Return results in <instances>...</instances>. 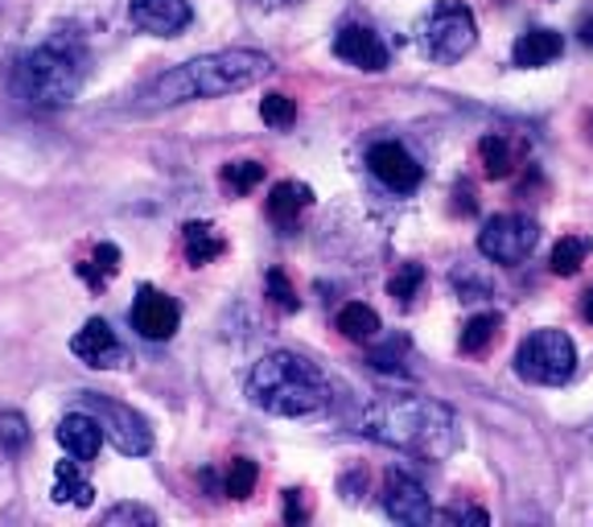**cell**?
<instances>
[{
    "label": "cell",
    "mask_w": 593,
    "mask_h": 527,
    "mask_svg": "<svg viewBox=\"0 0 593 527\" xmlns=\"http://www.w3.org/2000/svg\"><path fill=\"white\" fill-rule=\"evenodd\" d=\"M71 351L74 358H83L87 367H120V363H124V346H120L116 330H111L104 318L87 321L71 339Z\"/></svg>",
    "instance_id": "5bb4252c"
},
{
    "label": "cell",
    "mask_w": 593,
    "mask_h": 527,
    "mask_svg": "<svg viewBox=\"0 0 593 527\" xmlns=\"http://www.w3.org/2000/svg\"><path fill=\"white\" fill-rule=\"evenodd\" d=\"M367 170L384 182L388 189L396 194H412V189L421 186V166H416V157L404 149V145H396V140H379V145H371L367 149Z\"/></svg>",
    "instance_id": "30bf717a"
},
{
    "label": "cell",
    "mask_w": 593,
    "mask_h": 527,
    "mask_svg": "<svg viewBox=\"0 0 593 527\" xmlns=\"http://www.w3.org/2000/svg\"><path fill=\"white\" fill-rule=\"evenodd\" d=\"M310 207H314V189L305 182H277L268 194V215L277 226H293Z\"/></svg>",
    "instance_id": "e0dca14e"
},
{
    "label": "cell",
    "mask_w": 593,
    "mask_h": 527,
    "mask_svg": "<svg viewBox=\"0 0 593 527\" xmlns=\"http://www.w3.org/2000/svg\"><path fill=\"white\" fill-rule=\"evenodd\" d=\"M78 466L83 462H58V470H55V503H74V507H92V499H95V490L92 482L78 474Z\"/></svg>",
    "instance_id": "d6986e66"
},
{
    "label": "cell",
    "mask_w": 593,
    "mask_h": 527,
    "mask_svg": "<svg viewBox=\"0 0 593 527\" xmlns=\"http://www.w3.org/2000/svg\"><path fill=\"white\" fill-rule=\"evenodd\" d=\"M536 244H540V226L532 219H523V215H495L479 231L482 256L495 264H507V268L528 260L536 252Z\"/></svg>",
    "instance_id": "ba28073f"
},
{
    "label": "cell",
    "mask_w": 593,
    "mask_h": 527,
    "mask_svg": "<svg viewBox=\"0 0 593 527\" xmlns=\"http://www.w3.org/2000/svg\"><path fill=\"white\" fill-rule=\"evenodd\" d=\"M29 445V425L21 413H0V450L21 453Z\"/></svg>",
    "instance_id": "f1b7e54d"
},
{
    "label": "cell",
    "mask_w": 593,
    "mask_h": 527,
    "mask_svg": "<svg viewBox=\"0 0 593 527\" xmlns=\"http://www.w3.org/2000/svg\"><path fill=\"white\" fill-rule=\"evenodd\" d=\"M565 50V41L556 29H528V34H519L516 46H511V62L523 66V71H536V66H548L556 62Z\"/></svg>",
    "instance_id": "2e32d148"
},
{
    "label": "cell",
    "mask_w": 593,
    "mask_h": 527,
    "mask_svg": "<svg viewBox=\"0 0 593 527\" xmlns=\"http://www.w3.org/2000/svg\"><path fill=\"white\" fill-rule=\"evenodd\" d=\"M400 355H404V342H388L384 351H375V355H371V363H375L379 371H404Z\"/></svg>",
    "instance_id": "1f68e13d"
},
{
    "label": "cell",
    "mask_w": 593,
    "mask_h": 527,
    "mask_svg": "<svg viewBox=\"0 0 593 527\" xmlns=\"http://www.w3.org/2000/svg\"><path fill=\"white\" fill-rule=\"evenodd\" d=\"M182 247H185V260L194 264V268H203V264L219 260L222 252H227V240L219 235V226L215 223H185Z\"/></svg>",
    "instance_id": "ac0fdd59"
},
{
    "label": "cell",
    "mask_w": 593,
    "mask_h": 527,
    "mask_svg": "<svg viewBox=\"0 0 593 527\" xmlns=\"http://www.w3.org/2000/svg\"><path fill=\"white\" fill-rule=\"evenodd\" d=\"M129 17L145 34L173 38L194 21V9H190V0H129Z\"/></svg>",
    "instance_id": "7c38bea8"
},
{
    "label": "cell",
    "mask_w": 593,
    "mask_h": 527,
    "mask_svg": "<svg viewBox=\"0 0 593 527\" xmlns=\"http://www.w3.org/2000/svg\"><path fill=\"white\" fill-rule=\"evenodd\" d=\"M296 494H301V490H285V503H289V507H285V519H289V524H293V519H305V507H301Z\"/></svg>",
    "instance_id": "836d02e7"
},
{
    "label": "cell",
    "mask_w": 593,
    "mask_h": 527,
    "mask_svg": "<svg viewBox=\"0 0 593 527\" xmlns=\"http://www.w3.org/2000/svg\"><path fill=\"white\" fill-rule=\"evenodd\" d=\"M78 272H83V281L87 284H108L116 272H120V247L116 244H99L92 252V260L78 264Z\"/></svg>",
    "instance_id": "cb8c5ba5"
},
{
    "label": "cell",
    "mask_w": 593,
    "mask_h": 527,
    "mask_svg": "<svg viewBox=\"0 0 593 527\" xmlns=\"http://www.w3.org/2000/svg\"><path fill=\"white\" fill-rule=\"evenodd\" d=\"M590 252H593V244L585 235H565V240L553 247V272L556 277H577L581 264L590 260Z\"/></svg>",
    "instance_id": "7402d4cb"
},
{
    "label": "cell",
    "mask_w": 593,
    "mask_h": 527,
    "mask_svg": "<svg viewBox=\"0 0 593 527\" xmlns=\"http://www.w3.org/2000/svg\"><path fill=\"white\" fill-rule=\"evenodd\" d=\"M359 433L388 445V450L412 453L421 462H445L462 450L458 413L428 395H375L359 416Z\"/></svg>",
    "instance_id": "6da1fadb"
},
{
    "label": "cell",
    "mask_w": 593,
    "mask_h": 527,
    "mask_svg": "<svg viewBox=\"0 0 593 527\" xmlns=\"http://www.w3.org/2000/svg\"><path fill=\"white\" fill-rule=\"evenodd\" d=\"M259 120H264V124H273V128H289V124L296 120V103L280 91L264 95V99H259Z\"/></svg>",
    "instance_id": "83f0119b"
},
{
    "label": "cell",
    "mask_w": 593,
    "mask_h": 527,
    "mask_svg": "<svg viewBox=\"0 0 593 527\" xmlns=\"http://www.w3.org/2000/svg\"><path fill=\"white\" fill-rule=\"evenodd\" d=\"M87 83V50L74 38H50L13 62L9 87L29 108H66Z\"/></svg>",
    "instance_id": "3957f363"
},
{
    "label": "cell",
    "mask_w": 593,
    "mask_h": 527,
    "mask_svg": "<svg viewBox=\"0 0 593 527\" xmlns=\"http://www.w3.org/2000/svg\"><path fill=\"white\" fill-rule=\"evenodd\" d=\"M256 478H259L256 462L235 457V462H231V470H227V482H222V494H227V499H247V494L256 490Z\"/></svg>",
    "instance_id": "484cf974"
},
{
    "label": "cell",
    "mask_w": 593,
    "mask_h": 527,
    "mask_svg": "<svg viewBox=\"0 0 593 527\" xmlns=\"http://www.w3.org/2000/svg\"><path fill=\"white\" fill-rule=\"evenodd\" d=\"M577 38L585 41V46H593V13H585V17H581V25H577Z\"/></svg>",
    "instance_id": "d590c367"
},
{
    "label": "cell",
    "mask_w": 593,
    "mask_h": 527,
    "mask_svg": "<svg viewBox=\"0 0 593 527\" xmlns=\"http://www.w3.org/2000/svg\"><path fill=\"white\" fill-rule=\"evenodd\" d=\"M264 284H268V297H273V302H277L280 309H285V314H293L296 305H301V297H296V289L289 284V277H285L280 268H273V272L264 277Z\"/></svg>",
    "instance_id": "f546056e"
},
{
    "label": "cell",
    "mask_w": 593,
    "mask_h": 527,
    "mask_svg": "<svg viewBox=\"0 0 593 527\" xmlns=\"http://www.w3.org/2000/svg\"><path fill=\"white\" fill-rule=\"evenodd\" d=\"M259 182H264V166L259 161H231L222 170V186L231 189V194H252Z\"/></svg>",
    "instance_id": "d4e9b609"
},
{
    "label": "cell",
    "mask_w": 593,
    "mask_h": 527,
    "mask_svg": "<svg viewBox=\"0 0 593 527\" xmlns=\"http://www.w3.org/2000/svg\"><path fill=\"white\" fill-rule=\"evenodd\" d=\"M421 284H425V268L421 264H404L396 277L388 281V293H391V302H400V305H412V297L421 293Z\"/></svg>",
    "instance_id": "4316f807"
},
{
    "label": "cell",
    "mask_w": 593,
    "mask_h": 527,
    "mask_svg": "<svg viewBox=\"0 0 593 527\" xmlns=\"http://www.w3.org/2000/svg\"><path fill=\"white\" fill-rule=\"evenodd\" d=\"M334 54L347 66H359V71H384L388 66V46L367 25H342L338 38H334Z\"/></svg>",
    "instance_id": "4fadbf2b"
},
{
    "label": "cell",
    "mask_w": 593,
    "mask_h": 527,
    "mask_svg": "<svg viewBox=\"0 0 593 527\" xmlns=\"http://www.w3.org/2000/svg\"><path fill=\"white\" fill-rule=\"evenodd\" d=\"M247 395L268 416H314L330 404V383L310 358L293 351H273L252 367Z\"/></svg>",
    "instance_id": "277c9868"
},
{
    "label": "cell",
    "mask_w": 593,
    "mask_h": 527,
    "mask_svg": "<svg viewBox=\"0 0 593 527\" xmlns=\"http://www.w3.org/2000/svg\"><path fill=\"white\" fill-rule=\"evenodd\" d=\"M132 330L148 342H166L178 334V326H182V309L178 302L161 293V289H153V284H141V293H136V302H132Z\"/></svg>",
    "instance_id": "9c48e42d"
},
{
    "label": "cell",
    "mask_w": 593,
    "mask_h": 527,
    "mask_svg": "<svg viewBox=\"0 0 593 527\" xmlns=\"http://www.w3.org/2000/svg\"><path fill=\"white\" fill-rule=\"evenodd\" d=\"M479 157H482V173L486 177H511L516 173V145L499 136V132H491V136H482L479 145Z\"/></svg>",
    "instance_id": "44dd1931"
},
{
    "label": "cell",
    "mask_w": 593,
    "mask_h": 527,
    "mask_svg": "<svg viewBox=\"0 0 593 527\" xmlns=\"http://www.w3.org/2000/svg\"><path fill=\"white\" fill-rule=\"evenodd\" d=\"M384 511H388L396 524H412V527L433 519V503H428L425 487H421L416 478L396 474V470L384 478Z\"/></svg>",
    "instance_id": "8fae6325"
},
{
    "label": "cell",
    "mask_w": 593,
    "mask_h": 527,
    "mask_svg": "<svg viewBox=\"0 0 593 527\" xmlns=\"http://www.w3.org/2000/svg\"><path fill=\"white\" fill-rule=\"evenodd\" d=\"M499 314H474V318L462 326V351L465 355H482L491 342H495V334H499Z\"/></svg>",
    "instance_id": "603a6c76"
},
{
    "label": "cell",
    "mask_w": 593,
    "mask_h": 527,
    "mask_svg": "<svg viewBox=\"0 0 593 527\" xmlns=\"http://www.w3.org/2000/svg\"><path fill=\"white\" fill-rule=\"evenodd\" d=\"M334 326H338V334H342V339L371 342L375 334H379V314L363 302H351V305H342V309H338Z\"/></svg>",
    "instance_id": "ffe728a7"
},
{
    "label": "cell",
    "mask_w": 593,
    "mask_h": 527,
    "mask_svg": "<svg viewBox=\"0 0 593 527\" xmlns=\"http://www.w3.org/2000/svg\"><path fill=\"white\" fill-rule=\"evenodd\" d=\"M83 408L99 420L104 441H111L120 453H129V457H145V453L153 450V429H148V420L141 413H132L129 404H120V400H111V395L87 392L83 395Z\"/></svg>",
    "instance_id": "52a82bcc"
},
{
    "label": "cell",
    "mask_w": 593,
    "mask_h": 527,
    "mask_svg": "<svg viewBox=\"0 0 593 527\" xmlns=\"http://www.w3.org/2000/svg\"><path fill=\"white\" fill-rule=\"evenodd\" d=\"M445 519H449V524H465V519H470V524H486V511H479V507H449V511H445Z\"/></svg>",
    "instance_id": "d6a6232c"
},
{
    "label": "cell",
    "mask_w": 593,
    "mask_h": 527,
    "mask_svg": "<svg viewBox=\"0 0 593 527\" xmlns=\"http://www.w3.org/2000/svg\"><path fill=\"white\" fill-rule=\"evenodd\" d=\"M104 524L108 527H116V524H145V527H153L157 524V515L148 507H141V503H120V507H111L108 515H104Z\"/></svg>",
    "instance_id": "4dcf8cb0"
},
{
    "label": "cell",
    "mask_w": 593,
    "mask_h": 527,
    "mask_svg": "<svg viewBox=\"0 0 593 527\" xmlns=\"http://www.w3.org/2000/svg\"><path fill=\"white\" fill-rule=\"evenodd\" d=\"M474 41H479V21H474V13L465 9L462 0H437L425 21V34H421V50H425L433 62L449 66V62L470 54Z\"/></svg>",
    "instance_id": "8992f818"
},
{
    "label": "cell",
    "mask_w": 593,
    "mask_h": 527,
    "mask_svg": "<svg viewBox=\"0 0 593 527\" xmlns=\"http://www.w3.org/2000/svg\"><path fill=\"white\" fill-rule=\"evenodd\" d=\"M577 314H581V321H590V326H593V289H585V293H581V305H577Z\"/></svg>",
    "instance_id": "e575fe53"
},
{
    "label": "cell",
    "mask_w": 593,
    "mask_h": 527,
    "mask_svg": "<svg viewBox=\"0 0 593 527\" xmlns=\"http://www.w3.org/2000/svg\"><path fill=\"white\" fill-rule=\"evenodd\" d=\"M58 445L71 453L74 462H92V457H99L104 429H99V420L83 408V413L62 416V425H58Z\"/></svg>",
    "instance_id": "9a60e30c"
},
{
    "label": "cell",
    "mask_w": 593,
    "mask_h": 527,
    "mask_svg": "<svg viewBox=\"0 0 593 527\" xmlns=\"http://www.w3.org/2000/svg\"><path fill=\"white\" fill-rule=\"evenodd\" d=\"M273 71V58L256 54V50H219V54H203L182 62L178 71L161 75L148 87L153 103H190V99H222L256 87L259 78Z\"/></svg>",
    "instance_id": "7a4b0ae2"
},
{
    "label": "cell",
    "mask_w": 593,
    "mask_h": 527,
    "mask_svg": "<svg viewBox=\"0 0 593 527\" xmlns=\"http://www.w3.org/2000/svg\"><path fill=\"white\" fill-rule=\"evenodd\" d=\"M516 371L528 383L540 388H556L577 371V346L565 330H536L519 342L516 351Z\"/></svg>",
    "instance_id": "5b68a950"
}]
</instances>
